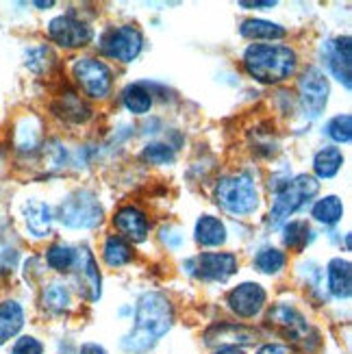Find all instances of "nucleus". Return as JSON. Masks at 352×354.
Segmentation results:
<instances>
[{"label":"nucleus","mask_w":352,"mask_h":354,"mask_svg":"<svg viewBox=\"0 0 352 354\" xmlns=\"http://www.w3.org/2000/svg\"><path fill=\"white\" fill-rule=\"evenodd\" d=\"M174 322V309L170 300L157 291H148L140 298L135 309L133 330L120 342L122 350L129 354H144L157 346L161 337L170 330Z\"/></svg>","instance_id":"obj_1"},{"label":"nucleus","mask_w":352,"mask_h":354,"mask_svg":"<svg viewBox=\"0 0 352 354\" xmlns=\"http://www.w3.org/2000/svg\"><path fill=\"white\" fill-rule=\"evenodd\" d=\"M298 66L296 53L281 44H252L243 53V68L259 83L277 85L289 79Z\"/></svg>","instance_id":"obj_2"},{"label":"nucleus","mask_w":352,"mask_h":354,"mask_svg":"<svg viewBox=\"0 0 352 354\" xmlns=\"http://www.w3.org/2000/svg\"><path fill=\"white\" fill-rule=\"evenodd\" d=\"M319 192L317 178L309 174H300L292 180H285L277 189L274 196V205L270 209V228H281L296 211H300L304 205L313 200Z\"/></svg>","instance_id":"obj_3"},{"label":"nucleus","mask_w":352,"mask_h":354,"mask_svg":"<svg viewBox=\"0 0 352 354\" xmlns=\"http://www.w3.org/2000/svg\"><path fill=\"white\" fill-rule=\"evenodd\" d=\"M216 200L226 213L250 215L259 207V192L248 174H233L216 185Z\"/></svg>","instance_id":"obj_4"},{"label":"nucleus","mask_w":352,"mask_h":354,"mask_svg":"<svg viewBox=\"0 0 352 354\" xmlns=\"http://www.w3.org/2000/svg\"><path fill=\"white\" fill-rule=\"evenodd\" d=\"M57 218L68 228H76V230L96 228L102 222V207L98 203L96 194H91L87 189H79L70 194L64 203L59 205Z\"/></svg>","instance_id":"obj_5"},{"label":"nucleus","mask_w":352,"mask_h":354,"mask_svg":"<svg viewBox=\"0 0 352 354\" xmlns=\"http://www.w3.org/2000/svg\"><path fill=\"white\" fill-rule=\"evenodd\" d=\"M268 324L279 335H283L287 342H292L294 346L302 350H311L309 346L311 342L317 346L315 330L307 324V319H304L294 306H287V304L272 306V311L268 313Z\"/></svg>","instance_id":"obj_6"},{"label":"nucleus","mask_w":352,"mask_h":354,"mask_svg":"<svg viewBox=\"0 0 352 354\" xmlns=\"http://www.w3.org/2000/svg\"><path fill=\"white\" fill-rule=\"evenodd\" d=\"M144 37L140 33V28L135 26H115L109 28L100 37V50L109 59L122 61V64H131L142 53Z\"/></svg>","instance_id":"obj_7"},{"label":"nucleus","mask_w":352,"mask_h":354,"mask_svg":"<svg viewBox=\"0 0 352 354\" xmlns=\"http://www.w3.org/2000/svg\"><path fill=\"white\" fill-rule=\"evenodd\" d=\"M187 272L207 283H224L237 272V257L231 252H203L187 261Z\"/></svg>","instance_id":"obj_8"},{"label":"nucleus","mask_w":352,"mask_h":354,"mask_svg":"<svg viewBox=\"0 0 352 354\" xmlns=\"http://www.w3.org/2000/svg\"><path fill=\"white\" fill-rule=\"evenodd\" d=\"M74 79L89 98H104L111 89V70L104 61L94 57L76 59Z\"/></svg>","instance_id":"obj_9"},{"label":"nucleus","mask_w":352,"mask_h":354,"mask_svg":"<svg viewBox=\"0 0 352 354\" xmlns=\"http://www.w3.org/2000/svg\"><path fill=\"white\" fill-rule=\"evenodd\" d=\"M298 91H300V102H302L304 115H309L311 120H315V118H319L324 113L331 89H328L326 76L317 68H309L300 76Z\"/></svg>","instance_id":"obj_10"},{"label":"nucleus","mask_w":352,"mask_h":354,"mask_svg":"<svg viewBox=\"0 0 352 354\" xmlns=\"http://www.w3.org/2000/svg\"><path fill=\"white\" fill-rule=\"evenodd\" d=\"M48 35L61 48H81V46H87L91 37H94L91 28L85 22L76 20L74 15H59V18L50 20Z\"/></svg>","instance_id":"obj_11"},{"label":"nucleus","mask_w":352,"mask_h":354,"mask_svg":"<svg viewBox=\"0 0 352 354\" xmlns=\"http://www.w3.org/2000/svg\"><path fill=\"white\" fill-rule=\"evenodd\" d=\"M74 283L79 294L89 300V302H98L100 298V272L94 254L87 248L76 250V263H74Z\"/></svg>","instance_id":"obj_12"},{"label":"nucleus","mask_w":352,"mask_h":354,"mask_svg":"<svg viewBox=\"0 0 352 354\" xmlns=\"http://www.w3.org/2000/svg\"><path fill=\"white\" fill-rule=\"evenodd\" d=\"M322 59L326 68L331 70V74L337 79L340 83H344L346 89H350L352 81V44H350V37L344 35V37H337V39H331L322 46Z\"/></svg>","instance_id":"obj_13"},{"label":"nucleus","mask_w":352,"mask_h":354,"mask_svg":"<svg viewBox=\"0 0 352 354\" xmlns=\"http://www.w3.org/2000/svg\"><path fill=\"white\" fill-rule=\"evenodd\" d=\"M226 302L239 317H254L266 304V289L257 283H243L228 294Z\"/></svg>","instance_id":"obj_14"},{"label":"nucleus","mask_w":352,"mask_h":354,"mask_svg":"<svg viewBox=\"0 0 352 354\" xmlns=\"http://www.w3.org/2000/svg\"><path fill=\"white\" fill-rule=\"evenodd\" d=\"M113 224L115 228L120 230L122 235H127L131 241H144L148 237V230H150V224H148V218L146 213L140 211L137 207L129 205V207H122L115 218H113Z\"/></svg>","instance_id":"obj_15"},{"label":"nucleus","mask_w":352,"mask_h":354,"mask_svg":"<svg viewBox=\"0 0 352 354\" xmlns=\"http://www.w3.org/2000/svg\"><path fill=\"white\" fill-rule=\"evenodd\" d=\"M24 222L33 237H48L53 230V211L46 203L28 200L24 205Z\"/></svg>","instance_id":"obj_16"},{"label":"nucleus","mask_w":352,"mask_h":354,"mask_svg":"<svg viewBox=\"0 0 352 354\" xmlns=\"http://www.w3.org/2000/svg\"><path fill=\"white\" fill-rule=\"evenodd\" d=\"M205 339L209 346H237V344H252L254 333L250 328H243L237 324H220L207 330Z\"/></svg>","instance_id":"obj_17"},{"label":"nucleus","mask_w":352,"mask_h":354,"mask_svg":"<svg viewBox=\"0 0 352 354\" xmlns=\"http://www.w3.org/2000/svg\"><path fill=\"white\" fill-rule=\"evenodd\" d=\"M328 289L335 298L346 300L352 294V270L350 261L346 259H333L328 263Z\"/></svg>","instance_id":"obj_18"},{"label":"nucleus","mask_w":352,"mask_h":354,"mask_svg":"<svg viewBox=\"0 0 352 354\" xmlns=\"http://www.w3.org/2000/svg\"><path fill=\"white\" fill-rule=\"evenodd\" d=\"M22 324H24V311L18 302L9 300L0 304V346L18 335Z\"/></svg>","instance_id":"obj_19"},{"label":"nucleus","mask_w":352,"mask_h":354,"mask_svg":"<svg viewBox=\"0 0 352 354\" xmlns=\"http://www.w3.org/2000/svg\"><path fill=\"white\" fill-rule=\"evenodd\" d=\"M194 239L201 245H209V248H211V245H222L226 241V228L220 222V218L203 215V218L196 222Z\"/></svg>","instance_id":"obj_20"},{"label":"nucleus","mask_w":352,"mask_h":354,"mask_svg":"<svg viewBox=\"0 0 352 354\" xmlns=\"http://www.w3.org/2000/svg\"><path fill=\"white\" fill-rule=\"evenodd\" d=\"M342 165H344V155L335 146L322 148L313 157V172L317 174V178H333L342 170Z\"/></svg>","instance_id":"obj_21"},{"label":"nucleus","mask_w":352,"mask_h":354,"mask_svg":"<svg viewBox=\"0 0 352 354\" xmlns=\"http://www.w3.org/2000/svg\"><path fill=\"white\" fill-rule=\"evenodd\" d=\"M239 33L248 39H283L287 35V30L277 24V22H268V20H246L239 26Z\"/></svg>","instance_id":"obj_22"},{"label":"nucleus","mask_w":352,"mask_h":354,"mask_svg":"<svg viewBox=\"0 0 352 354\" xmlns=\"http://www.w3.org/2000/svg\"><path fill=\"white\" fill-rule=\"evenodd\" d=\"M55 111H57V115H61L64 120L74 122V124H81V122L89 120V115H91L89 106L76 94H72V91H70V94H66L64 98H61L55 104Z\"/></svg>","instance_id":"obj_23"},{"label":"nucleus","mask_w":352,"mask_h":354,"mask_svg":"<svg viewBox=\"0 0 352 354\" xmlns=\"http://www.w3.org/2000/svg\"><path fill=\"white\" fill-rule=\"evenodd\" d=\"M311 215L319 222V224H326V226H333L342 220L344 215V205L337 196H324L322 200H317L311 209Z\"/></svg>","instance_id":"obj_24"},{"label":"nucleus","mask_w":352,"mask_h":354,"mask_svg":"<svg viewBox=\"0 0 352 354\" xmlns=\"http://www.w3.org/2000/svg\"><path fill=\"white\" fill-rule=\"evenodd\" d=\"M122 100H124V106L135 113V115H144L150 111V106H152V94L140 83H135V85H129L124 89V94H122Z\"/></svg>","instance_id":"obj_25"},{"label":"nucleus","mask_w":352,"mask_h":354,"mask_svg":"<svg viewBox=\"0 0 352 354\" xmlns=\"http://www.w3.org/2000/svg\"><path fill=\"white\" fill-rule=\"evenodd\" d=\"M104 261L109 263L111 268H120V266H127L129 261L133 259V250L131 245L122 239L120 235H109L104 241Z\"/></svg>","instance_id":"obj_26"},{"label":"nucleus","mask_w":352,"mask_h":354,"mask_svg":"<svg viewBox=\"0 0 352 354\" xmlns=\"http://www.w3.org/2000/svg\"><path fill=\"white\" fill-rule=\"evenodd\" d=\"M311 239H313V230L307 222L296 220V222L283 224V241H285V245H289V248L302 250Z\"/></svg>","instance_id":"obj_27"},{"label":"nucleus","mask_w":352,"mask_h":354,"mask_svg":"<svg viewBox=\"0 0 352 354\" xmlns=\"http://www.w3.org/2000/svg\"><path fill=\"white\" fill-rule=\"evenodd\" d=\"M46 261L48 266L57 272H72L74 263H76V248L66 243H55L46 252Z\"/></svg>","instance_id":"obj_28"},{"label":"nucleus","mask_w":352,"mask_h":354,"mask_svg":"<svg viewBox=\"0 0 352 354\" xmlns=\"http://www.w3.org/2000/svg\"><path fill=\"white\" fill-rule=\"evenodd\" d=\"M254 268L261 274H279L285 268V254L277 248H263L254 257Z\"/></svg>","instance_id":"obj_29"},{"label":"nucleus","mask_w":352,"mask_h":354,"mask_svg":"<svg viewBox=\"0 0 352 354\" xmlns=\"http://www.w3.org/2000/svg\"><path fill=\"white\" fill-rule=\"evenodd\" d=\"M44 306L46 309H50L55 313H61L66 311L70 306V291L66 285H59V283H53L44 289Z\"/></svg>","instance_id":"obj_30"},{"label":"nucleus","mask_w":352,"mask_h":354,"mask_svg":"<svg viewBox=\"0 0 352 354\" xmlns=\"http://www.w3.org/2000/svg\"><path fill=\"white\" fill-rule=\"evenodd\" d=\"M324 133L331 137L333 142H337V144H348V142L352 140V118H350L348 113H344V115H335V118L328 122V124H326Z\"/></svg>","instance_id":"obj_31"},{"label":"nucleus","mask_w":352,"mask_h":354,"mask_svg":"<svg viewBox=\"0 0 352 354\" xmlns=\"http://www.w3.org/2000/svg\"><path fill=\"white\" fill-rule=\"evenodd\" d=\"M39 144V124L33 118L22 120V124L18 129V148L24 152L35 150Z\"/></svg>","instance_id":"obj_32"},{"label":"nucleus","mask_w":352,"mask_h":354,"mask_svg":"<svg viewBox=\"0 0 352 354\" xmlns=\"http://www.w3.org/2000/svg\"><path fill=\"white\" fill-rule=\"evenodd\" d=\"M174 150L167 144H148L142 152V159L152 165H167L174 161Z\"/></svg>","instance_id":"obj_33"},{"label":"nucleus","mask_w":352,"mask_h":354,"mask_svg":"<svg viewBox=\"0 0 352 354\" xmlns=\"http://www.w3.org/2000/svg\"><path fill=\"white\" fill-rule=\"evenodd\" d=\"M53 61L55 57L50 48H46V46H35V48L26 50V66L33 72H46L53 66Z\"/></svg>","instance_id":"obj_34"},{"label":"nucleus","mask_w":352,"mask_h":354,"mask_svg":"<svg viewBox=\"0 0 352 354\" xmlns=\"http://www.w3.org/2000/svg\"><path fill=\"white\" fill-rule=\"evenodd\" d=\"M41 352H44V346L35 337H20L11 350V354H41Z\"/></svg>","instance_id":"obj_35"},{"label":"nucleus","mask_w":352,"mask_h":354,"mask_svg":"<svg viewBox=\"0 0 352 354\" xmlns=\"http://www.w3.org/2000/svg\"><path fill=\"white\" fill-rule=\"evenodd\" d=\"M239 7H243V9H272V7H277V3H274V0H266V3H246V0H241Z\"/></svg>","instance_id":"obj_36"},{"label":"nucleus","mask_w":352,"mask_h":354,"mask_svg":"<svg viewBox=\"0 0 352 354\" xmlns=\"http://www.w3.org/2000/svg\"><path fill=\"white\" fill-rule=\"evenodd\" d=\"M257 354H285V348L283 346H277V344H268L263 348H259Z\"/></svg>","instance_id":"obj_37"},{"label":"nucleus","mask_w":352,"mask_h":354,"mask_svg":"<svg viewBox=\"0 0 352 354\" xmlns=\"http://www.w3.org/2000/svg\"><path fill=\"white\" fill-rule=\"evenodd\" d=\"M81 354H106V352H104V348L98 346V344H85V346L81 348Z\"/></svg>","instance_id":"obj_38"},{"label":"nucleus","mask_w":352,"mask_h":354,"mask_svg":"<svg viewBox=\"0 0 352 354\" xmlns=\"http://www.w3.org/2000/svg\"><path fill=\"white\" fill-rule=\"evenodd\" d=\"M216 354H246V352H243L241 348H237V346H224Z\"/></svg>","instance_id":"obj_39"},{"label":"nucleus","mask_w":352,"mask_h":354,"mask_svg":"<svg viewBox=\"0 0 352 354\" xmlns=\"http://www.w3.org/2000/svg\"><path fill=\"white\" fill-rule=\"evenodd\" d=\"M37 7H53V3H35Z\"/></svg>","instance_id":"obj_40"}]
</instances>
